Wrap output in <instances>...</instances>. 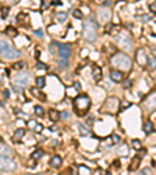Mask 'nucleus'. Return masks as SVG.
Segmentation results:
<instances>
[{
	"instance_id": "obj_1",
	"label": "nucleus",
	"mask_w": 156,
	"mask_h": 175,
	"mask_svg": "<svg viewBox=\"0 0 156 175\" xmlns=\"http://www.w3.org/2000/svg\"><path fill=\"white\" fill-rule=\"evenodd\" d=\"M83 38L86 41L92 42L97 38V22L94 19H86L84 25H83Z\"/></svg>"
},
{
	"instance_id": "obj_2",
	"label": "nucleus",
	"mask_w": 156,
	"mask_h": 175,
	"mask_svg": "<svg viewBox=\"0 0 156 175\" xmlns=\"http://www.w3.org/2000/svg\"><path fill=\"white\" fill-rule=\"evenodd\" d=\"M74 106H75V111L78 113V116H84V113L89 110V106H91V99L84 94L78 95L77 99L74 100Z\"/></svg>"
},
{
	"instance_id": "obj_3",
	"label": "nucleus",
	"mask_w": 156,
	"mask_h": 175,
	"mask_svg": "<svg viewBox=\"0 0 156 175\" xmlns=\"http://www.w3.org/2000/svg\"><path fill=\"white\" fill-rule=\"evenodd\" d=\"M111 63L119 67V71H130L131 69V60L125 53H117L111 58Z\"/></svg>"
},
{
	"instance_id": "obj_4",
	"label": "nucleus",
	"mask_w": 156,
	"mask_h": 175,
	"mask_svg": "<svg viewBox=\"0 0 156 175\" xmlns=\"http://www.w3.org/2000/svg\"><path fill=\"white\" fill-rule=\"evenodd\" d=\"M58 56H59V67H67L70 56V45L69 44H58Z\"/></svg>"
},
{
	"instance_id": "obj_5",
	"label": "nucleus",
	"mask_w": 156,
	"mask_h": 175,
	"mask_svg": "<svg viewBox=\"0 0 156 175\" xmlns=\"http://www.w3.org/2000/svg\"><path fill=\"white\" fill-rule=\"evenodd\" d=\"M0 50H2V56L6 58V60H16V58L19 56V52L14 50L5 39L0 41Z\"/></svg>"
},
{
	"instance_id": "obj_6",
	"label": "nucleus",
	"mask_w": 156,
	"mask_h": 175,
	"mask_svg": "<svg viewBox=\"0 0 156 175\" xmlns=\"http://www.w3.org/2000/svg\"><path fill=\"white\" fill-rule=\"evenodd\" d=\"M13 83H14V89H16L17 92H20V91H22V88L28 86V83H30V75H28L27 72H24V73H17L16 78L13 80Z\"/></svg>"
},
{
	"instance_id": "obj_7",
	"label": "nucleus",
	"mask_w": 156,
	"mask_h": 175,
	"mask_svg": "<svg viewBox=\"0 0 156 175\" xmlns=\"http://www.w3.org/2000/svg\"><path fill=\"white\" fill-rule=\"evenodd\" d=\"M119 105H120V100L116 99V97H109L108 100H106L103 110L105 111H109V113H116L117 110H119Z\"/></svg>"
},
{
	"instance_id": "obj_8",
	"label": "nucleus",
	"mask_w": 156,
	"mask_h": 175,
	"mask_svg": "<svg viewBox=\"0 0 156 175\" xmlns=\"http://www.w3.org/2000/svg\"><path fill=\"white\" fill-rule=\"evenodd\" d=\"M16 164H14V161L8 156H2V172H10V170H13Z\"/></svg>"
},
{
	"instance_id": "obj_9",
	"label": "nucleus",
	"mask_w": 156,
	"mask_h": 175,
	"mask_svg": "<svg viewBox=\"0 0 156 175\" xmlns=\"http://www.w3.org/2000/svg\"><path fill=\"white\" fill-rule=\"evenodd\" d=\"M136 60H138V63H139L140 66H145V64H148V56L145 55V52H144L142 49L136 52Z\"/></svg>"
},
{
	"instance_id": "obj_10",
	"label": "nucleus",
	"mask_w": 156,
	"mask_h": 175,
	"mask_svg": "<svg viewBox=\"0 0 156 175\" xmlns=\"http://www.w3.org/2000/svg\"><path fill=\"white\" fill-rule=\"evenodd\" d=\"M117 42H119V45L120 47H123V49H131V39H128L127 36H123V34H120L119 38H117Z\"/></svg>"
},
{
	"instance_id": "obj_11",
	"label": "nucleus",
	"mask_w": 156,
	"mask_h": 175,
	"mask_svg": "<svg viewBox=\"0 0 156 175\" xmlns=\"http://www.w3.org/2000/svg\"><path fill=\"white\" fill-rule=\"evenodd\" d=\"M109 77H111V80L116 81V83H119V81L123 80V73H122V71H117V69H112V71L109 72Z\"/></svg>"
},
{
	"instance_id": "obj_12",
	"label": "nucleus",
	"mask_w": 156,
	"mask_h": 175,
	"mask_svg": "<svg viewBox=\"0 0 156 175\" xmlns=\"http://www.w3.org/2000/svg\"><path fill=\"white\" fill-rule=\"evenodd\" d=\"M61 163H63V158H61L59 155H55V156H52V159H50V166L52 167H59Z\"/></svg>"
},
{
	"instance_id": "obj_13",
	"label": "nucleus",
	"mask_w": 156,
	"mask_h": 175,
	"mask_svg": "<svg viewBox=\"0 0 156 175\" xmlns=\"http://www.w3.org/2000/svg\"><path fill=\"white\" fill-rule=\"evenodd\" d=\"M92 75H94V80H95V81H100V78H102V69L98 67L97 64L92 67Z\"/></svg>"
},
{
	"instance_id": "obj_14",
	"label": "nucleus",
	"mask_w": 156,
	"mask_h": 175,
	"mask_svg": "<svg viewBox=\"0 0 156 175\" xmlns=\"http://www.w3.org/2000/svg\"><path fill=\"white\" fill-rule=\"evenodd\" d=\"M139 163H140V156H134V158H133V161H131V164H130V170H136V169H138Z\"/></svg>"
},
{
	"instance_id": "obj_15",
	"label": "nucleus",
	"mask_w": 156,
	"mask_h": 175,
	"mask_svg": "<svg viewBox=\"0 0 156 175\" xmlns=\"http://www.w3.org/2000/svg\"><path fill=\"white\" fill-rule=\"evenodd\" d=\"M144 133H145V135H150V133H153V124H151L150 120L144 124Z\"/></svg>"
},
{
	"instance_id": "obj_16",
	"label": "nucleus",
	"mask_w": 156,
	"mask_h": 175,
	"mask_svg": "<svg viewBox=\"0 0 156 175\" xmlns=\"http://www.w3.org/2000/svg\"><path fill=\"white\" fill-rule=\"evenodd\" d=\"M119 142H120V136H117V135H111V136H109L108 145H114V144H119Z\"/></svg>"
},
{
	"instance_id": "obj_17",
	"label": "nucleus",
	"mask_w": 156,
	"mask_h": 175,
	"mask_svg": "<svg viewBox=\"0 0 156 175\" xmlns=\"http://www.w3.org/2000/svg\"><path fill=\"white\" fill-rule=\"evenodd\" d=\"M48 117H50V120H53V122H56V120H59L61 119V116H59V113L58 111H55V110H50V113H48Z\"/></svg>"
},
{
	"instance_id": "obj_18",
	"label": "nucleus",
	"mask_w": 156,
	"mask_h": 175,
	"mask_svg": "<svg viewBox=\"0 0 156 175\" xmlns=\"http://www.w3.org/2000/svg\"><path fill=\"white\" fill-rule=\"evenodd\" d=\"M42 155H44V152L41 150V149H37V150H35V152H33V153H31V158H33V159H35V161H36V159L42 158Z\"/></svg>"
},
{
	"instance_id": "obj_19",
	"label": "nucleus",
	"mask_w": 156,
	"mask_h": 175,
	"mask_svg": "<svg viewBox=\"0 0 156 175\" xmlns=\"http://www.w3.org/2000/svg\"><path fill=\"white\" fill-rule=\"evenodd\" d=\"M24 135H25V130H24V128H17L16 133H14V139H16V141H19V139H20Z\"/></svg>"
},
{
	"instance_id": "obj_20",
	"label": "nucleus",
	"mask_w": 156,
	"mask_h": 175,
	"mask_svg": "<svg viewBox=\"0 0 156 175\" xmlns=\"http://www.w3.org/2000/svg\"><path fill=\"white\" fill-rule=\"evenodd\" d=\"M30 127H31L35 131H42V125L37 124V122H30Z\"/></svg>"
},
{
	"instance_id": "obj_21",
	"label": "nucleus",
	"mask_w": 156,
	"mask_h": 175,
	"mask_svg": "<svg viewBox=\"0 0 156 175\" xmlns=\"http://www.w3.org/2000/svg\"><path fill=\"white\" fill-rule=\"evenodd\" d=\"M78 172H80V175H91V170L87 169L86 166H80Z\"/></svg>"
},
{
	"instance_id": "obj_22",
	"label": "nucleus",
	"mask_w": 156,
	"mask_h": 175,
	"mask_svg": "<svg viewBox=\"0 0 156 175\" xmlns=\"http://www.w3.org/2000/svg\"><path fill=\"white\" fill-rule=\"evenodd\" d=\"M35 114L36 116H44V108L41 105H36L35 106Z\"/></svg>"
},
{
	"instance_id": "obj_23",
	"label": "nucleus",
	"mask_w": 156,
	"mask_h": 175,
	"mask_svg": "<svg viewBox=\"0 0 156 175\" xmlns=\"http://www.w3.org/2000/svg\"><path fill=\"white\" fill-rule=\"evenodd\" d=\"M56 19H58L59 22H64V21L67 19V14L63 13V11H61V13H56Z\"/></svg>"
},
{
	"instance_id": "obj_24",
	"label": "nucleus",
	"mask_w": 156,
	"mask_h": 175,
	"mask_svg": "<svg viewBox=\"0 0 156 175\" xmlns=\"http://www.w3.org/2000/svg\"><path fill=\"white\" fill-rule=\"evenodd\" d=\"M131 147H134V149H139V150H140V147H142V142H140L139 139H133V141H131Z\"/></svg>"
},
{
	"instance_id": "obj_25",
	"label": "nucleus",
	"mask_w": 156,
	"mask_h": 175,
	"mask_svg": "<svg viewBox=\"0 0 156 175\" xmlns=\"http://www.w3.org/2000/svg\"><path fill=\"white\" fill-rule=\"evenodd\" d=\"M36 84H37V88H44L45 78H44V77H37V78H36Z\"/></svg>"
},
{
	"instance_id": "obj_26",
	"label": "nucleus",
	"mask_w": 156,
	"mask_h": 175,
	"mask_svg": "<svg viewBox=\"0 0 156 175\" xmlns=\"http://www.w3.org/2000/svg\"><path fill=\"white\" fill-rule=\"evenodd\" d=\"M0 145H2V156H8V152H10V150H8V147L5 145V142L2 141V144H0Z\"/></svg>"
},
{
	"instance_id": "obj_27",
	"label": "nucleus",
	"mask_w": 156,
	"mask_h": 175,
	"mask_svg": "<svg viewBox=\"0 0 156 175\" xmlns=\"http://www.w3.org/2000/svg\"><path fill=\"white\" fill-rule=\"evenodd\" d=\"M148 66H150V67H155L156 66V58L155 56H148Z\"/></svg>"
},
{
	"instance_id": "obj_28",
	"label": "nucleus",
	"mask_w": 156,
	"mask_h": 175,
	"mask_svg": "<svg viewBox=\"0 0 156 175\" xmlns=\"http://www.w3.org/2000/svg\"><path fill=\"white\" fill-rule=\"evenodd\" d=\"M140 175H153V172H151L150 167H144L142 172H140Z\"/></svg>"
},
{
	"instance_id": "obj_29",
	"label": "nucleus",
	"mask_w": 156,
	"mask_h": 175,
	"mask_svg": "<svg viewBox=\"0 0 156 175\" xmlns=\"http://www.w3.org/2000/svg\"><path fill=\"white\" fill-rule=\"evenodd\" d=\"M25 67V63L24 61H19V63L14 64V69H17V71H20V69H24Z\"/></svg>"
},
{
	"instance_id": "obj_30",
	"label": "nucleus",
	"mask_w": 156,
	"mask_h": 175,
	"mask_svg": "<svg viewBox=\"0 0 156 175\" xmlns=\"http://www.w3.org/2000/svg\"><path fill=\"white\" fill-rule=\"evenodd\" d=\"M74 16L77 17V19H81V17H83V13H81V10H75V11H74Z\"/></svg>"
},
{
	"instance_id": "obj_31",
	"label": "nucleus",
	"mask_w": 156,
	"mask_h": 175,
	"mask_svg": "<svg viewBox=\"0 0 156 175\" xmlns=\"http://www.w3.org/2000/svg\"><path fill=\"white\" fill-rule=\"evenodd\" d=\"M2 95H3V100H5V99H10V89H3V91H2Z\"/></svg>"
},
{
	"instance_id": "obj_32",
	"label": "nucleus",
	"mask_w": 156,
	"mask_h": 175,
	"mask_svg": "<svg viewBox=\"0 0 156 175\" xmlns=\"http://www.w3.org/2000/svg\"><path fill=\"white\" fill-rule=\"evenodd\" d=\"M148 8H150L151 13H155V14H156V2H151L150 5H148Z\"/></svg>"
},
{
	"instance_id": "obj_33",
	"label": "nucleus",
	"mask_w": 156,
	"mask_h": 175,
	"mask_svg": "<svg viewBox=\"0 0 156 175\" xmlns=\"http://www.w3.org/2000/svg\"><path fill=\"white\" fill-rule=\"evenodd\" d=\"M130 105H131L130 102H125V100H123V102L120 103V108H122V110H127V108L130 106Z\"/></svg>"
},
{
	"instance_id": "obj_34",
	"label": "nucleus",
	"mask_w": 156,
	"mask_h": 175,
	"mask_svg": "<svg viewBox=\"0 0 156 175\" xmlns=\"http://www.w3.org/2000/svg\"><path fill=\"white\" fill-rule=\"evenodd\" d=\"M6 17H8V8H2V19H6Z\"/></svg>"
},
{
	"instance_id": "obj_35",
	"label": "nucleus",
	"mask_w": 156,
	"mask_h": 175,
	"mask_svg": "<svg viewBox=\"0 0 156 175\" xmlns=\"http://www.w3.org/2000/svg\"><path fill=\"white\" fill-rule=\"evenodd\" d=\"M80 133H81V135H87L89 131H87L86 128H84V125H80Z\"/></svg>"
},
{
	"instance_id": "obj_36",
	"label": "nucleus",
	"mask_w": 156,
	"mask_h": 175,
	"mask_svg": "<svg viewBox=\"0 0 156 175\" xmlns=\"http://www.w3.org/2000/svg\"><path fill=\"white\" fill-rule=\"evenodd\" d=\"M6 33H8V34H16V28H13V27H11V28L6 30Z\"/></svg>"
},
{
	"instance_id": "obj_37",
	"label": "nucleus",
	"mask_w": 156,
	"mask_h": 175,
	"mask_svg": "<svg viewBox=\"0 0 156 175\" xmlns=\"http://www.w3.org/2000/svg\"><path fill=\"white\" fill-rule=\"evenodd\" d=\"M145 153H147V150H145V149H140V150H139V155H138V156H145Z\"/></svg>"
},
{
	"instance_id": "obj_38",
	"label": "nucleus",
	"mask_w": 156,
	"mask_h": 175,
	"mask_svg": "<svg viewBox=\"0 0 156 175\" xmlns=\"http://www.w3.org/2000/svg\"><path fill=\"white\" fill-rule=\"evenodd\" d=\"M50 5H52V3H48V2H42V3H41V6H42L44 10H45V8H48Z\"/></svg>"
},
{
	"instance_id": "obj_39",
	"label": "nucleus",
	"mask_w": 156,
	"mask_h": 175,
	"mask_svg": "<svg viewBox=\"0 0 156 175\" xmlns=\"http://www.w3.org/2000/svg\"><path fill=\"white\" fill-rule=\"evenodd\" d=\"M61 3H63V2H61V0H53V2H52V5H56V6H59Z\"/></svg>"
},
{
	"instance_id": "obj_40",
	"label": "nucleus",
	"mask_w": 156,
	"mask_h": 175,
	"mask_svg": "<svg viewBox=\"0 0 156 175\" xmlns=\"http://www.w3.org/2000/svg\"><path fill=\"white\" fill-rule=\"evenodd\" d=\"M69 116H70L69 113H67V111H64V113H63V116H61V117H63V119H67V117H69Z\"/></svg>"
},
{
	"instance_id": "obj_41",
	"label": "nucleus",
	"mask_w": 156,
	"mask_h": 175,
	"mask_svg": "<svg viewBox=\"0 0 156 175\" xmlns=\"http://www.w3.org/2000/svg\"><path fill=\"white\" fill-rule=\"evenodd\" d=\"M123 84H125V88H130L131 81H130V80H125V83H123Z\"/></svg>"
},
{
	"instance_id": "obj_42",
	"label": "nucleus",
	"mask_w": 156,
	"mask_h": 175,
	"mask_svg": "<svg viewBox=\"0 0 156 175\" xmlns=\"http://www.w3.org/2000/svg\"><path fill=\"white\" fill-rule=\"evenodd\" d=\"M75 88H77V91H81V84H80L78 81H77V83H75Z\"/></svg>"
},
{
	"instance_id": "obj_43",
	"label": "nucleus",
	"mask_w": 156,
	"mask_h": 175,
	"mask_svg": "<svg viewBox=\"0 0 156 175\" xmlns=\"http://www.w3.org/2000/svg\"><path fill=\"white\" fill-rule=\"evenodd\" d=\"M102 5L103 6H111V2H102Z\"/></svg>"
},
{
	"instance_id": "obj_44",
	"label": "nucleus",
	"mask_w": 156,
	"mask_h": 175,
	"mask_svg": "<svg viewBox=\"0 0 156 175\" xmlns=\"http://www.w3.org/2000/svg\"><path fill=\"white\" fill-rule=\"evenodd\" d=\"M105 175H111V174H109V172H106V174H105Z\"/></svg>"
}]
</instances>
